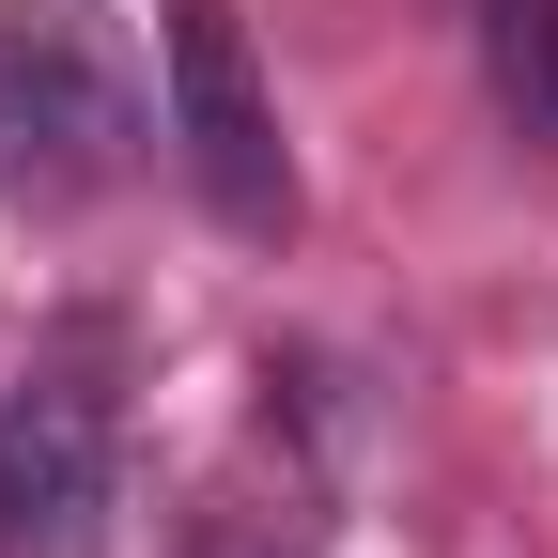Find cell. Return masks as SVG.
I'll use <instances>...</instances> for the list:
<instances>
[{
  "instance_id": "6da1fadb",
  "label": "cell",
  "mask_w": 558,
  "mask_h": 558,
  "mask_svg": "<svg viewBox=\"0 0 558 558\" xmlns=\"http://www.w3.org/2000/svg\"><path fill=\"white\" fill-rule=\"evenodd\" d=\"M140 156V94L78 16H0V202H78Z\"/></svg>"
},
{
  "instance_id": "7a4b0ae2",
  "label": "cell",
  "mask_w": 558,
  "mask_h": 558,
  "mask_svg": "<svg viewBox=\"0 0 558 558\" xmlns=\"http://www.w3.org/2000/svg\"><path fill=\"white\" fill-rule=\"evenodd\" d=\"M171 140H186V186L233 233L295 218V156H279V109L248 78V16L233 0H171Z\"/></svg>"
},
{
  "instance_id": "3957f363",
  "label": "cell",
  "mask_w": 558,
  "mask_h": 558,
  "mask_svg": "<svg viewBox=\"0 0 558 558\" xmlns=\"http://www.w3.org/2000/svg\"><path fill=\"white\" fill-rule=\"evenodd\" d=\"M94 512H109L94 403H78V388L0 403V543H16V558H94Z\"/></svg>"
},
{
  "instance_id": "277c9868",
  "label": "cell",
  "mask_w": 558,
  "mask_h": 558,
  "mask_svg": "<svg viewBox=\"0 0 558 558\" xmlns=\"http://www.w3.org/2000/svg\"><path fill=\"white\" fill-rule=\"evenodd\" d=\"M481 62H497L512 140H543V156H558V0H481Z\"/></svg>"
}]
</instances>
